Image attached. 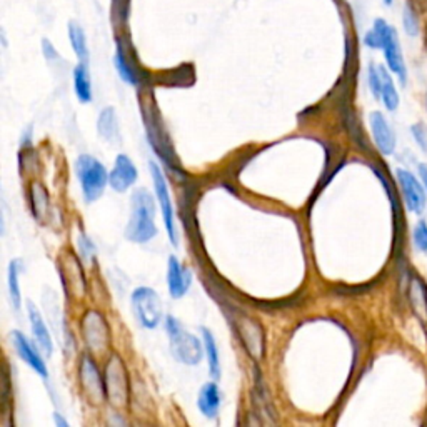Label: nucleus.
I'll return each mask as SVG.
<instances>
[{"instance_id":"obj_18","label":"nucleus","mask_w":427,"mask_h":427,"mask_svg":"<svg viewBox=\"0 0 427 427\" xmlns=\"http://www.w3.org/2000/svg\"><path fill=\"white\" fill-rule=\"evenodd\" d=\"M62 260L63 266L61 267V274L63 283H66V289L75 290L77 294L82 296V292L85 290V277L82 269H80L79 259H77L72 252H66Z\"/></svg>"},{"instance_id":"obj_23","label":"nucleus","mask_w":427,"mask_h":427,"mask_svg":"<svg viewBox=\"0 0 427 427\" xmlns=\"http://www.w3.org/2000/svg\"><path fill=\"white\" fill-rule=\"evenodd\" d=\"M74 91L77 99L82 104H89L92 100V80L89 74L87 63L79 62L74 69Z\"/></svg>"},{"instance_id":"obj_4","label":"nucleus","mask_w":427,"mask_h":427,"mask_svg":"<svg viewBox=\"0 0 427 427\" xmlns=\"http://www.w3.org/2000/svg\"><path fill=\"white\" fill-rule=\"evenodd\" d=\"M132 313L144 329H156L162 322L164 310L159 294L152 287L140 285L130 296Z\"/></svg>"},{"instance_id":"obj_11","label":"nucleus","mask_w":427,"mask_h":427,"mask_svg":"<svg viewBox=\"0 0 427 427\" xmlns=\"http://www.w3.org/2000/svg\"><path fill=\"white\" fill-rule=\"evenodd\" d=\"M12 344H14L17 354H19V357L22 359L25 364L32 367L40 377H49V369H47L44 357L40 356V349L37 347L36 343H32V340L29 339V337H25L20 331H14L12 332Z\"/></svg>"},{"instance_id":"obj_16","label":"nucleus","mask_w":427,"mask_h":427,"mask_svg":"<svg viewBox=\"0 0 427 427\" xmlns=\"http://www.w3.org/2000/svg\"><path fill=\"white\" fill-rule=\"evenodd\" d=\"M369 123L370 130H373L374 142L377 149L384 156H391L396 149V135L394 130L391 129L389 122L384 117L381 112H370L369 114Z\"/></svg>"},{"instance_id":"obj_10","label":"nucleus","mask_w":427,"mask_h":427,"mask_svg":"<svg viewBox=\"0 0 427 427\" xmlns=\"http://www.w3.org/2000/svg\"><path fill=\"white\" fill-rule=\"evenodd\" d=\"M237 331L239 339L242 340L249 356L255 361H260L264 356V344H266V337H264L260 324L250 317H241L237 320Z\"/></svg>"},{"instance_id":"obj_2","label":"nucleus","mask_w":427,"mask_h":427,"mask_svg":"<svg viewBox=\"0 0 427 427\" xmlns=\"http://www.w3.org/2000/svg\"><path fill=\"white\" fill-rule=\"evenodd\" d=\"M165 332L169 337V345L170 352H172L174 359L177 362H181L183 366H197L202 361L204 352V343H200L194 334H190L189 331H186V327L182 326L181 320L174 317L172 314H169L165 317Z\"/></svg>"},{"instance_id":"obj_25","label":"nucleus","mask_w":427,"mask_h":427,"mask_svg":"<svg viewBox=\"0 0 427 427\" xmlns=\"http://www.w3.org/2000/svg\"><path fill=\"white\" fill-rule=\"evenodd\" d=\"M69 38H70L72 49H74L79 62L89 63V57H91V55H89L87 37H85L84 29L80 27L79 24H75V22L69 24Z\"/></svg>"},{"instance_id":"obj_35","label":"nucleus","mask_w":427,"mask_h":427,"mask_svg":"<svg viewBox=\"0 0 427 427\" xmlns=\"http://www.w3.org/2000/svg\"><path fill=\"white\" fill-rule=\"evenodd\" d=\"M392 2H394V0H384V3H386V6H392Z\"/></svg>"},{"instance_id":"obj_8","label":"nucleus","mask_w":427,"mask_h":427,"mask_svg":"<svg viewBox=\"0 0 427 427\" xmlns=\"http://www.w3.org/2000/svg\"><path fill=\"white\" fill-rule=\"evenodd\" d=\"M82 336L85 344H87L89 351L93 354L104 352L110 340V329L109 324L105 322L104 315L97 310H89L82 317Z\"/></svg>"},{"instance_id":"obj_33","label":"nucleus","mask_w":427,"mask_h":427,"mask_svg":"<svg viewBox=\"0 0 427 427\" xmlns=\"http://www.w3.org/2000/svg\"><path fill=\"white\" fill-rule=\"evenodd\" d=\"M52 419H54V424L57 427H69V422H67V419H63L59 412H54Z\"/></svg>"},{"instance_id":"obj_7","label":"nucleus","mask_w":427,"mask_h":427,"mask_svg":"<svg viewBox=\"0 0 427 427\" xmlns=\"http://www.w3.org/2000/svg\"><path fill=\"white\" fill-rule=\"evenodd\" d=\"M149 169H151V177L153 182V190H156V199L160 206V214H162V219H164L165 230H167L169 241L174 247H177L179 241H177L176 220H174V207H172V199H170L167 181H165L164 172H162L160 165L157 164V162H153V160L149 162Z\"/></svg>"},{"instance_id":"obj_1","label":"nucleus","mask_w":427,"mask_h":427,"mask_svg":"<svg viewBox=\"0 0 427 427\" xmlns=\"http://www.w3.org/2000/svg\"><path fill=\"white\" fill-rule=\"evenodd\" d=\"M157 236L156 202L147 189H137L130 199V217L126 237L134 244H147Z\"/></svg>"},{"instance_id":"obj_22","label":"nucleus","mask_w":427,"mask_h":427,"mask_svg":"<svg viewBox=\"0 0 427 427\" xmlns=\"http://www.w3.org/2000/svg\"><path fill=\"white\" fill-rule=\"evenodd\" d=\"M379 67V96H381L382 104L386 105L387 110H396L399 107V93H397V89L394 85V80H392L391 72L386 69L384 66Z\"/></svg>"},{"instance_id":"obj_19","label":"nucleus","mask_w":427,"mask_h":427,"mask_svg":"<svg viewBox=\"0 0 427 427\" xmlns=\"http://www.w3.org/2000/svg\"><path fill=\"white\" fill-rule=\"evenodd\" d=\"M407 297L409 302H411L412 313L417 315V319L427 324V285L421 277H411L407 287Z\"/></svg>"},{"instance_id":"obj_26","label":"nucleus","mask_w":427,"mask_h":427,"mask_svg":"<svg viewBox=\"0 0 427 427\" xmlns=\"http://www.w3.org/2000/svg\"><path fill=\"white\" fill-rule=\"evenodd\" d=\"M29 197H31V207L33 216H36L37 219H44L47 216V211H49V194H47L44 186L37 182L32 183Z\"/></svg>"},{"instance_id":"obj_24","label":"nucleus","mask_w":427,"mask_h":427,"mask_svg":"<svg viewBox=\"0 0 427 427\" xmlns=\"http://www.w3.org/2000/svg\"><path fill=\"white\" fill-rule=\"evenodd\" d=\"M22 272V262L19 259H12L8 264L7 272V287H8V297H10V304L15 310H20L22 306V294H20V283L19 277Z\"/></svg>"},{"instance_id":"obj_15","label":"nucleus","mask_w":427,"mask_h":427,"mask_svg":"<svg viewBox=\"0 0 427 427\" xmlns=\"http://www.w3.org/2000/svg\"><path fill=\"white\" fill-rule=\"evenodd\" d=\"M27 313H29V320H31V329H32V337L33 343L40 352L45 357H50L54 352V344H52V336H50L49 327H47L44 317H42L40 310L37 309L33 302H27Z\"/></svg>"},{"instance_id":"obj_13","label":"nucleus","mask_w":427,"mask_h":427,"mask_svg":"<svg viewBox=\"0 0 427 427\" xmlns=\"http://www.w3.org/2000/svg\"><path fill=\"white\" fill-rule=\"evenodd\" d=\"M139 179V170L135 167L134 162L130 160L129 156L126 153H119L115 157L114 167L109 172V183L115 192H127L137 182Z\"/></svg>"},{"instance_id":"obj_31","label":"nucleus","mask_w":427,"mask_h":427,"mask_svg":"<svg viewBox=\"0 0 427 427\" xmlns=\"http://www.w3.org/2000/svg\"><path fill=\"white\" fill-rule=\"evenodd\" d=\"M412 130V135L414 139H416V142L419 147L422 149V151L427 152V126L426 123H414V126L411 127Z\"/></svg>"},{"instance_id":"obj_30","label":"nucleus","mask_w":427,"mask_h":427,"mask_svg":"<svg viewBox=\"0 0 427 427\" xmlns=\"http://www.w3.org/2000/svg\"><path fill=\"white\" fill-rule=\"evenodd\" d=\"M414 244L421 252L427 254V222L419 220L414 229Z\"/></svg>"},{"instance_id":"obj_3","label":"nucleus","mask_w":427,"mask_h":427,"mask_svg":"<svg viewBox=\"0 0 427 427\" xmlns=\"http://www.w3.org/2000/svg\"><path fill=\"white\" fill-rule=\"evenodd\" d=\"M75 174L85 202H96L104 194L107 182H109V172H107L104 164L89 153H82L75 160Z\"/></svg>"},{"instance_id":"obj_28","label":"nucleus","mask_w":427,"mask_h":427,"mask_svg":"<svg viewBox=\"0 0 427 427\" xmlns=\"http://www.w3.org/2000/svg\"><path fill=\"white\" fill-rule=\"evenodd\" d=\"M403 25L404 31L407 36L416 37L419 33L421 22H419V15H417L416 8H414L411 3H405L404 10H403Z\"/></svg>"},{"instance_id":"obj_17","label":"nucleus","mask_w":427,"mask_h":427,"mask_svg":"<svg viewBox=\"0 0 427 427\" xmlns=\"http://www.w3.org/2000/svg\"><path fill=\"white\" fill-rule=\"evenodd\" d=\"M220 404H222L220 389L219 386H217V382L212 379L211 382H206L202 387H200L197 397V409L202 416L207 417V419H214L220 411Z\"/></svg>"},{"instance_id":"obj_27","label":"nucleus","mask_w":427,"mask_h":427,"mask_svg":"<svg viewBox=\"0 0 427 427\" xmlns=\"http://www.w3.org/2000/svg\"><path fill=\"white\" fill-rule=\"evenodd\" d=\"M115 69H117V74L123 82H127L129 85H139V74L135 70V67H132V63L129 62V59L126 57V52L119 47L117 52H115L114 57Z\"/></svg>"},{"instance_id":"obj_32","label":"nucleus","mask_w":427,"mask_h":427,"mask_svg":"<svg viewBox=\"0 0 427 427\" xmlns=\"http://www.w3.org/2000/svg\"><path fill=\"white\" fill-rule=\"evenodd\" d=\"M42 52H44L47 61H59V59H61V55L57 54L55 47L50 44V42L47 40V38H44V40H42Z\"/></svg>"},{"instance_id":"obj_14","label":"nucleus","mask_w":427,"mask_h":427,"mask_svg":"<svg viewBox=\"0 0 427 427\" xmlns=\"http://www.w3.org/2000/svg\"><path fill=\"white\" fill-rule=\"evenodd\" d=\"M192 285V271L183 267L176 255L167 260V289L172 299H182Z\"/></svg>"},{"instance_id":"obj_6","label":"nucleus","mask_w":427,"mask_h":427,"mask_svg":"<svg viewBox=\"0 0 427 427\" xmlns=\"http://www.w3.org/2000/svg\"><path fill=\"white\" fill-rule=\"evenodd\" d=\"M105 394L112 405H126L129 400L130 384L126 366L117 354H112L105 364Z\"/></svg>"},{"instance_id":"obj_12","label":"nucleus","mask_w":427,"mask_h":427,"mask_svg":"<svg viewBox=\"0 0 427 427\" xmlns=\"http://www.w3.org/2000/svg\"><path fill=\"white\" fill-rule=\"evenodd\" d=\"M397 181H399L400 190L404 194L405 206H407L409 211H412L417 216H421L426 209V192L422 189L421 182L414 177V174L409 172V170L404 169H397Z\"/></svg>"},{"instance_id":"obj_9","label":"nucleus","mask_w":427,"mask_h":427,"mask_svg":"<svg viewBox=\"0 0 427 427\" xmlns=\"http://www.w3.org/2000/svg\"><path fill=\"white\" fill-rule=\"evenodd\" d=\"M79 377L85 394L91 397V403H102L107 399L105 382L99 373V367L91 356H82L79 367Z\"/></svg>"},{"instance_id":"obj_20","label":"nucleus","mask_w":427,"mask_h":427,"mask_svg":"<svg viewBox=\"0 0 427 427\" xmlns=\"http://www.w3.org/2000/svg\"><path fill=\"white\" fill-rule=\"evenodd\" d=\"M97 132H99V137L104 140V142H119V139H121L119 132H121V129H119V117L114 107L102 109L99 119H97Z\"/></svg>"},{"instance_id":"obj_29","label":"nucleus","mask_w":427,"mask_h":427,"mask_svg":"<svg viewBox=\"0 0 427 427\" xmlns=\"http://www.w3.org/2000/svg\"><path fill=\"white\" fill-rule=\"evenodd\" d=\"M79 249H80V257L85 260H93L97 254V247L91 241V237L87 234L80 232L79 234Z\"/></svg>"},{"instance_id":"obj_34","label":"nucleus","mask_w":427,"mask_h":427,"mask_svg":"<svg viewBox=\"0 0 427 427\" xmlns=\"http://www.w3.org/2000/svg\"><path fill=\"white\" fill-rule=\"evenodd\" d=\"M419 174H421V179H422V182H424V187L427 190V164L419 165Z\"/></svg>"},{"instance_id":"obj_21","label":"nucleus","mask_w":427,"mask_h":427,"mask_svg":"<svg viewBox=\"0 0 427 427\" xmlns=\"http://www.w3.org/2000/svg\"><path fill=\"white\" fill-rule=\"evenodd\" d=\"M200 334H202V343L204 349H206L207 356V366H209V374L214 381H219L220 379V356L219 349H217V340L209 327H200Z\"/></svg>"},{"instance_id":"obj_5","label":"nucleus","mask_w":427,"mask_h":427,"mask_svg":"<svg viewBox=\"0 0 427 427\" xmlns=\"http://www.w3.org/2000/svg\"><path fill=\"white\" fill-rule=\"evenodd\" d=\"M373 27L379 32V36H381V50L384 52L387 69L394 75L399 77L400 84L404 85L405 79H407V69H405L403 49H400V42L399 37H397L396 29L387 24L384 19H375Z\"/></svg>"}]
</instances>
